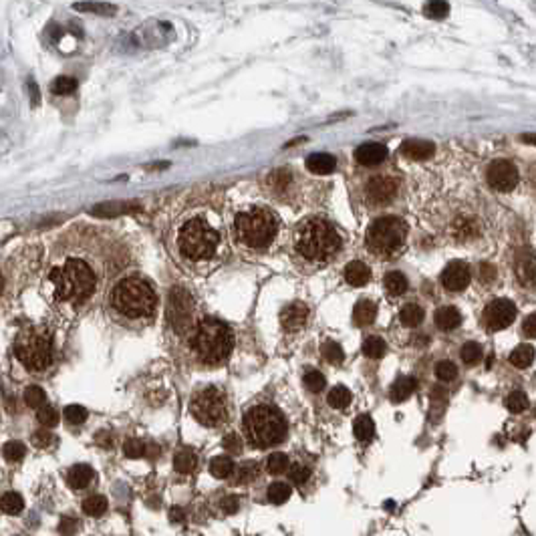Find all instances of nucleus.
Returning <instances> with one entry per match:
<instances>
[{"label": "nucleus", "instance_id": "f257e3e1", "mask_svg": "<svg viewBox=\"0 0 536 536\" xmlns=\"http://www.w3.org/2000/svg\"><path fill=\"white\" fill-rule=\"evenodd\" d=\"M107 276V264L95 251H65L51 264L45 276V295L57 305L81 307L95 297L103 278Z\"/></svg>", "mask_w": 536, "mask_h": 536}, {"label": "nucleus", "instance_id": "f03ea898", "mask_svg": "<svg viewBox=\"0 0 536 536\" xmlns=\"http://www.w3.org/2000/svg\"><path fill=\"white\" fill-rule=\"evenodd\" d=\"M343 238L327 218L313 216L298 222L290 234V254L298 266H327L341 252Z\"/></svg>", "mask_w": 536, "mask_h": 536}, {"label": "nucleus", "instance_id": "7ed1b4c3", "mask_svg": "<svg viewBox=\"0 0 536 536\" xmlns=\"http://www.w3.org/2000/svg\"><path fill=\"white\" fill-rule=\"evenodd\" d=\"M158 295L149 280L141 276L121 278L109 293V313L121 325L141 327L153 319Z\"/></svg>", "mask_w": 536, "mask_h": 536}, {"label": "nucleus", "instance_id": "20e7f679", "mask_svg": "<svg viewBox=\"0 0 536 536\" xmlns=\"http://www.w3.org/2000/svg\"><path fill=\"white\" fill-rule=\"evenodd\" d=\"M222 248L220 230L202 214L183 216L176 226V252L186 264L204 266L218 256Z\"/></svg>", "mask_w": 536, "mask_h": 536}, {"label": "nucleus", "instance_id": "39448f33", "mask_svg": "<svg viewBox=\"0 0 536 536\" xmlns=\"http://www.w3.org/2000/svg\"><path fill=\"white\" fill-rule=\"evenodd\" d=\"M188 335V349L198 363L206 367L222 365L232 353L234 335L220 319H202L194 323Z\"/></svg>", "mask_w": 536, "mask_h": 536}, {"label": "nucleus", "instance_id": "423d86ee", "mask_svg": "<svg viewBox=\"0 0 536 536\" xmlns=\"http://www.w3.org/2000/svg\"><path fill=\"white\" fill-rule=\"evenodd\" d=\"M278 218L270 208L254 206L234 218V234L246 251L264 252L278 234Z\"/></svg>", "mask_w": 536, "mask_h": 536}, {"label": "nucleus", "instance_id": "0eeeda50", "mask_svg": "<svg viewBox=\"0 0 536 536\" xmlns=\"http://www.w3.org/2000/svg\"><path fill=\"white\" fill-rule=\"evenodd\" d=\"M242 428L252 447H258V450H268L273 445H278L280 442H285L288 434L286 418L268 403L254 405L246 411L242 420Z\"/></svg>", "mask_w": 536, "mask_h": 536}, {"label": "nucleus", "instance_id": "6e6552de", "mask_svg": "<svg viewBox=\"0 0 536 536\" xmlns=\"http://www.w3.org/2000/svg\"><path fill=\"white\" fill-rule=\"evenodd\" d=\"M14 355L29 371H45L53 363V337L45 327H26L14 339Z\"/></svg>", "mask_w": 536, "mask_h": 536}, {"label": "nucleus", "instance_id": "1a4fd4ad", "mask_svg": "<svg viewBox=\"0 0 536 536\" xmlns=\"http://www.w3.org/2000/svg\"><path fill=\"white\" fill-rule=\"evenodd\" d=\"M408 238V226L398 216H381L367 228L365 244L375 256L389 258L403 248Z\"/></svg>", "mask_w": 536, "mask_h": 536}, {"label": "nucleus", "instance_id": "9d476101", "mask_svg": "<svg viewBox=\"0 0 536 536\" xmlns=\"http://www.w3.org/2000/svg\"><path fill=\"white\" fill-rule=\"evenodd\" d=\"M190 411L196 422L202 423L204 428H218L228 420L226 393L214 385L200 389L190 401Z\"/></svg>", "mask_w": 536, "mask_h": 536}, {"label": "nucleus", "instance_id": "9b49d317", "mask_svg": "<svg viewBox=\"0 0 536 536\" xmlns=\"http://www.w3.org/2000/svg\"><path fill=\"white\" fill-rule=\"evenodd\" d=\"M168 319L178 333H188L194 327V298L182 286H173L170 290Z\"/></svg>", "mask_w": 536, "mask_h": 536}, {"label": "nucleus", "instance_id": "f8f14e48", "mask_svg": "<svg viewBox=\"0 0 536 536\" xmlns=\"http://www.w3.org/2000/svg\"><path fill=\"white\" fill-rule=\"evenodd\" d=\"M516 319V307L512 300L508 298H496L492 300L488 307L484 308L482 323L486 329L490 331H502L506 327H510Z\"/></svg>", "mask_w": 536, "mask_h": 536}, {"label": "nucleus", "instance_id": "ddd939ff", "mask_svg": "<svg viewBox=\"0 0 536 536\" xmlns=\"http://www.w3.org/2000/svg\"><path fill=\"white\" fill-rule=\"evenodd\" d=\"M486 180L490 183V188L498 192H510L518 183V170L516 166L506 160L492 161L490 168L486 171Z\"/></svg>", "mask_w": 536, "mask_h": 536}, {"label": "nucleus", "instance_id": "4468645a", "mask_svg": "<svg viewBox=\"0 0 536 536\" xmlns=\"http://www.w3.org/2000/svg\"><path fill=\"white\" fill-rule=\"evenodd\" d=\"M395 194H398V180L391 176H375L365 183V200L369 204H389Z\"/></svg>", "mask_w": 536, "mask_h": 536}, {"label": "nucleus", "instance_id": "2eb2a0df", "mask_svg": "<svg viewBox=\"0 0 536 536\" xmlns=\"http://www.w3.org/2000/svg\"><path fill=\"white\" fill-rule=\"evenodd\" d=\"M514 274L522 286L536 285V256L528 246L516 251L514 256Z\"/></svg>", "mask_w": 536, "mask_h": 536}, {"label": "nucleus", "instance_id": "dca6fc26", "mask_svg": "<svg viewBox=\"0 0 536 536\" xmlns=\"http://www.w3.org/2000/svg\"><path fill=\"white\" fill-rule=\"evenodd\" d=\"M442 285L450 293H460L470 285V266L462 261L450 263L442 273Z\"/></svg>", "mask_w": 536, "mask_h": 536}, {"label": "nucleus", "instance_id": "f3484780", "mask_svg": "<svg viewBox=\"0 0 536 536\" xmlns=\"http://www.w3.org/2000/svg\"><path fill=\"white\" fill-rule=\"evenodd\" d=\"M308 319V307L305 303H290L280 313V325L286 331H298L305 327Z\"/></svg>", "mask_w": 536, "mask_h": 536}, {"label": "nucleus", "instance_id": "a211bd4d", "mask_svg": "<svg viewBox=\"0 0 536 536\" xmlns=\"http://www.w3.org/2000/svg\"><path fill=\"white\" fill-rule=\"evenodd\" d=\"M355 160L361 166H379L381 161L388 160V148L381 143H363L355 149Z\"/></svg>", "mask_w": 536, "mask_h": 536}, {"label": "nucleus", "instance_id": "6ab92c4d", "mask_svg": "<svg viewBox=\"0 0 536 536\" xmlns=\"http://www.w3.org/2000/svg\"><path fill=\"white\" fill-rule=\"evenodd\" d=\"M435 151V146L432 141H425V139H408V141H403L401 143V153L405 156V158H410V160L415 161H422L428 160V158H432Z\"/></svg>", "mask_w": 536, "mask_h": 536}, {"label": "nucleus", "instance_id": "aec40b11", "mask_svg": "<svg viewBox=\"0 0 536 536\" xmlns=\"http://www.w3.org/2000/svg\"><path fill=\"white\" fill-rule=\"evenodd\" d=\"M73 11L77 12H87V14H95V16H115L117 14V6L109 4V2H101V0H85V2H77L73 4Z\"/></svg>", "mask_w": 536, "mask_h": 536}, {"label": "nucleus", "instance_id": "412c9836", "mask_svg": "<svg viewBox=\"0 0 536 536\" xmlns=\"http://www.w3.org/2000/svg\"><path fill=\"white\" fill-rule=\"evenodd\" d=\"M434 320L440 331H454L462 323V315L456 307H442L435 313Z\"/></svg>", "mask_w": 536, "mask_h": 536}, {"label": "nucleus", "instance_id": "4be33fe9", "mask_svg": "<svg viewBox=\"0 0 536 536\" xmlns=\"http://www.w3.org/2000/svg\"><path fill=\"white\" fill-rule=\"evenodd\" d=\"M369 278H371V270H369V266H367V264L359 263V261L347 264V268H345V280H347L351 286L367 285V283H369Z\"/></svg>", "mask_w": 536, "mask_h": 536}, {"label": "nucleus", "instance_id": "5701e85b", "mask_svg": "<svg viewBox=\"0 0 536 536\" xmlns=\"http://www.w3.org/2000/svg\"><path fill=\"white\" fill-rule=\"evenodd\" d=\"M415 388H418V381L413 377H400L389 389V398H391L393 403H401V401L410 398L411 393L415 391Z\"/></svg>", "mask_w": 536, "mask_h": 536}, {"label": "nucleus", "instance_id": "b1692460", "mask_svg": "<svg viewBox=\"0 0 536 536\" xmlns=\"http://www.w3.org/2000/svg\"><path fill=\"white\" fill-rule=\"evenodd\" d=\"M337 168V160L333 158L331 153H313L307 158V170L313 173H331Z\"/></svg>", "mask_w": 536, "mask_h": 536}, {"label": "nucleus", "instance_id": "393cba45", "mask_svg": "<svg viewBox=\"0 0 536 536\" xmlns=\"http://www.w3.org/2000/svg\"><path fill=\"white\" fill-rule=\"evenodd\" d=\"M93 478H95V474H93V470L87 464H79V466H73V468L69 470V484L75 490L87 488L93 482Z\"/></svg>", "mask_w": 536, "mask_h": 536}, {"label": "nucleus", "instance_id": "a878e982", "mask_svg": "<svg viewBox=\"0 0 536 536\" xmlns=\"http://www.w3.org/2000/svg\"><path fill=\"white\" fill-rule=\"evenodd\" d=\"M139 206L136 204H126V202H107V204H99L93 208V214L97 216H121V214H129V212H137Z\"/></svg>", "mask_w": 536, "mask_h": 536}, {"label": "nucleus", "instance_id": "bb28decb", "mask_svg": "<svg viewBox=\"0 0 536 536\" xmlns=\"http://www.w3.org/2000/svg\"><path fill=\"white\" fill-rule=\"evenodd\" d=\"M377 317V307L375 303L371 300H359L353 308V320L359 327H367L371 325Z\"/></svg>", "mask_w": 536, "mask_h": 536}, {"label": "nucleus", "instance_id": "cd10ccee", "mask_svg": "<svg viewBox=\"0 0 536 536\" xmlns=\"http://www.w3.org/2000/svg\"><path fill=\"white\" fill-rule=\"evenodd\" d=\"M535 355L532 345H518L510 353V363H512V367H518V369H526L535 361Z\"/></svg>", "mask_w": 536, "mask_h": 536}, {"label": "nucleus", "instance_id": "c85d7f7f", "mask_svg": "<svg viewBox=\"0 0 536 536\" xmlns=\"http://www.w3.org/2000/svg\"><path fill=\"white\" fill-rule=\"evenodd\" d=\"M383 285H385V290H388L391 297H400V295H403L408 290V278L401 273H398V270H393V273L385 274Z\"/></svg>", "mask_w": 536, "mask_h": 536}, {"label": "nucleus", "instance_id": "c756f323", "mask_svg": "<svg viewBox=\"0 0 536 536\" xmlns=\"http://www.w3.org/2000/svg\"><path fill=\"white\" fill-rule=\"evenodd\" d=\"M353 432H355V438L359 440V442H363V444H367L371 438H373V434H375V425H373V420L369 418V415H359L357 420H355L353 423Z\"/></svg>", "mask_w": 536, "mask_h": 536}, {"label": "nucleus", "instance_id": "7c9ffc66", "mask_svg": "<svg viewBox=\"0 0 536 536\" xmlns=\"http://www.w3.org/2000/svg\"><path fill=\"white\" fill-rule=\"evenodd\" d=\"M210 472H212V476L218 480L228 478L230 474L234 472V462L226 456L214 457V460H212V464H210Z\"/></svg>", "mask_w": 536, "mask_h": 536}, {"label": "nucleus", "instance_id": "2f4dec72", "mask_svg": "<svg viewBox=\"0 0 536 536\" xmlns=\"http://www.w3.org/2000/svg\"><path fill=\"white\" fill-rule=\"evenodd\" d=\"M400 319L405 327H418V325H422L423 320V308L413 305V303L405 305V307L401 308Z\"/></svg>", "mask_w": 536, "mask_h": 536}, {"label": "nucleus", "instance_id": "473e14b6", "mask_svg": "<svg viewBox=\"0 0 536 536\" xmlns=\"http://www.w3.org/2000/svg\"><path fill=\"white\" fill-rule=\"evenodd\" d=\"M327 401H329V405L335 408V410H345L351 403V391L347 388H343V385H337V388H333L329 391Z\"/></svg>", "mask_w": 536, "mask_h": 536}, {"label": "nucleus", "instance_id": "72a5a7b5", "mask_svg": "<svg viewBox=\"0 0 536 536\" xmlns=\"http://www.w3.org/2000/svg\"><path fill=\"white\" fill-rule=\"evenodd\" d=\"M196 464H198V460H196L194 452H190V450H183L180 452L176 460H173V468L178 470L180 474H192L196 468Z\"/></svg>", "mask_w": 536, "mask_h": 536}, {"label": "nucleus", "instance_id": "f704fd0d", "mask_svg": "<svg viewBox=\"0 0 536 536\" xmlns=\"http://www.w3.org/2000/svg\"><path fill=\"white\" fill-rule=\"evenodd\" d=\"M423 14L428 19H434V21H442L450 14V4L445 0H430L425 6H423Z\"/></svg>", "mask_w": 536, "mask_h": 536}, {"label": "nucleus", "instance_id": "c9c22d12", "mask_svg": "<svg viewBox=\"0 0 536 536\" xmlns=\"http://www.w3.org/2000/svg\"><path fill=\"white\" fill-rule=\"evenodd\" d=\"M388 351V347H385V341L383 339H379V337H369L363 343V355L369 357V359H381L383 355Z\"/></svg>", "mask_w": 536, "mask_h": 536}, {"label": "nucleus", "instance_id": "e433bc0d", "mask_svg": "<svg viewBox=\"0 0 536 536\" xmlns=\"http://www.w3.org/2000/svg\"><path fill=\"white\" fill-rule=\"evenodd\" d=\"M457 240H470L472 236L478 234V226L468 220V218H460L456 224H454V232H452Z\"/></svg>", "mask_w": 536, "mask_h": 536}, {"label": "nucleus", "instance_id": "4c0bfd02", "mask_svg": "<svg viewBox=\"0 0 536 536\" xmlns=\"http://www.w3.org/2000/svg\"><path fill=\"white\" fill-rule=\"evenodd\" d=\"M320 353L325 357V361H329L331 365H341L343 359H345V353H343L341 345L335 341H327L323 345Z\"/></svg>", "mask_w": 536, "mask_h": 536}, {"label": "nucleus", "instance_id": "58836bf2", "mask_svg": "<svg viewBox=\"0 0 536 536\" xmlns=\"http://www.w3.org/2000/svg\"><path fill=\"white\" fill-rule=\"evenodd\" d=\"M460 355H462L464 363H468V365H476V363H480V361H482V357H484V351H482V347H480L478 343L470 341V343H466L464 347H462Z\"/></svg>", "mask_w": 536, "mask_h": 536}, {"label": "nucleus", "instance_id": "ea45409f", "mask_svg": "<svg viewBox=\"0 0 536 536\" xmlns=\"http://www.w3.org/2000/svg\"><path fill=\"white\" fill-rule=\"evenodd\" d=\"M105 510H107V500L103 496H91L83 502V512L87 516H93V518L105 514Z\"/></svg>", "mask_w": 536, "mask_h": 536}, {"label": "nucleus", "instance_id": "a19ab883", "mask_svg": "<svg viewBox=\"0 0 536 536\" xmlns=\"http://www.w3.org/2000/svg\"><path fill=\"white\" fill-rule=\"evenodd\" d=\"M0 506H2V512L4 514H19L23 510V498H21V494H14V492H9V494H4L2 496V500H0Z\"/></svg>", "mask_w": 536, "mask_h": 536}, {"label": "nucleus", "instance_id": "79ce46f5", "mask_svg": "<svg viewBox=\"0 0 536 536\" xmlns=\"http://www.w3.org/2000/svg\"><path fill=\"white\" fill-rule=\"evenodd\" d=\"M46 401L45 391L41 388H36V385H31V388L24 389V403L29 405V408H33V410H39V408H43Z\"/></svg>", "mask_w": 536, "mask_h": 536}, {"label": "nucleus", "instance_id": "37998d69", "mask_svg": "<svg viewBox=\"0 0 536 536\" xmlns=\"http://www.w3.org/2000/svg\"><path fill=\"white\" fill-rule=\"evenodd\" d=\"M506 408L512 411V413H522V411L528 408V398L522 391H512L508 398H506Z\"/></svg>", "mask_w": 536, "mask_h": 536}, {"label": "nucleus", "instance_id": "c03bdc74", "mask_svg": "<svg viewBox=\"0 0 536 536\" xmlns=\"http://www.w3.org/2000/svg\"><path fill=\"white\" fill-rule=\"evenodd\" d=\"M290 498V488H288V484H273L270 488H268V500L273 504H285L286 500Z\"/></svg>", "mask_w": 536, "mask_h": 536}, {"label": "nucleus", "instance_id": "a18cd8bd", "mask_svg": "<svg viewBox=\"0 0 536 536\" xmlns=\"http://www.w3.org/2000/svg\"><path fill=\"white\" fill-rule=\"evenodd\" d=\"M53 93H57V95H69V93H73L77 89V79H73V77H57V79L53 81Z\"/></svg>", "mask_w": 536, "mask_h": 536}, {"label": "nucleus", "instance_id": "49530a36", "mask_svg": "<svg viewBox=\"0 0 536 536\" xmlns=\"http://www.w3.org/2000/svg\"><path fill=\"white\" fill-rule=\"evenodd\" d=\"M435 375L440 381H454L457 375V367L452 361H440L435 365Z\"/></svg>", "mask_w": 536, "mask_h": 536}, {"label": "nucleus", "instance_id": "de8ad7c7", "mask_svg": "<svg viewBox=\"0 0 536 536\" xmlns=\"http://www.w3.org/2000/svg\"><path fill=\"white\" fill-rule=\"evenodd\" d=\"M286 468H288V457L285 454H273L266 460V470L270 474H283V472H286Z\"/></svg>", "mask_w": 536, "mask_h": 536}, {"label": "nucleus", "instance_id": "09e8293b", "mask_svg": "<svg viewBox=\"0 0 536 536\" xmlns=\"http://www.w3.org/2000/svg\"><path fill=\"white\" fill-rule=\"evenodd\" d=\"M2 454H4V457H6L9 462H21L24 457V454H26V447H24L21 442H9V444L4 445Z\"/></svg>", "mask_w": 536, "mask_h": 536}, {"label": "nucleus", "instance_id": "8fccbe9b", "mask_svg": "<svg viewBox=\"0 0 536 536\" xmlns=\"http://www.w3.org/2000/svg\"><path fill=\"white\" fill-rule=\"evenodd\" d=\"M325 375L320 373V371H308L307 375H305V388L308 391H313V393H319L320 389L325 388Z\"/></svg>", "mask_w": 536, "mask_h": 536}, {"label": "nucleus", "instance_id": "3c124183", "mask_svg": "<svg viewBox=\"0 0 536 536\" xmlns=\"http://www.w3.org/2000/svg\"><path fill=\"white\" fill-rule=\"evenodd\" d=\"M36 418H39V422L43 423V425H46V428L57 425V422H59L57 410H55V408H51V405H43V408H39Z\"/></svg>", "mask_w": 536, "mask_h": 536}, {"label": "nucleus", "instance_id": "603ef678", "mask_svg": "<svg viewBox=\"0 0 536 536\" xmlns=\"http://www.w3.org/2000/svg\"><path fill=\"white\" fill-rule=\"evenodd\" d=\"M288 182H290V171L288 170H276L268 178V183L273 186L274 190H286Z\"/></svg>", "mask_w": 536, "mask_h": 536}, {"label": "nucleus", "instance_id": "864d4df0", "mask_svg": "<svg viewBox=\"0 0 536 536\" xmlns=\"http://www.w3.org/2000/svg\"><path fill=\"white\" fill-rule=\"evenodd\" d=\"M308 478H310V472L305 466H300V464H295L293 468L288 470V480L293 482V484H297V486H303V484H307Z\"/></svg>", "mask_w": 536, "mask_h": 536}, {"label": "nucleus", "instance_id": "5fc2aeb1", "mask_svg": "<svg viewBox=\"0 0 536 536\" xmlns=\"http://www.w3.org/2000/svg\"><path fill=\"white\" fill-rule=\"evenodd\" d=\"M256 474H258V466L256 464H242L238 468V478H236V484H248L252 480L256 478Z\"/></svg>", "mask_w": 536, "mask_h": 536}, {"label": "nucleus", "instance_id": "6e6d98bb", "mask_svg": "<svg viewBox=\"0 0 536 536\" xmlns=\"http://www.w3.org/2000/svg\"><path fill=\"white\" fill-rule=\"evenodd\" d=\"M65 420L69 423H83L87 420V410L81 405H69L65 408Z\"/></svg>", "mask_w": 536, "mask_h": 536}, {"label": "nucleus", "instance_id": "4d7b16f0", "mask_svg": "<svg viewBox=\"0 0 536 536\" xmlns=\"http://www.w3.org/2000/svg\"><path fill=\"white\" fill-rule=\"evenodd\" d=\"M123 452H126L127 457L137 460V457H141L143 454H146V444H143V442H139V440H129V442H126Z\"/></svg>", "mask_w": 536, "mask_h": 536}, {"label": "nucleus", "instance_id": "13d9d810", "mask_svg": "<svg viewBox=\"0 0 536 536\" xmlns=\"http://www.w3.org/2000/svg\"><path fill=\"white\" fill-rule=\"evenodd\" d=\"M480 280H482V283H488V285H492V283L496 280V268H494V266H492V264H488V263L480 264Z\"/></svg>", "mask_w": 536, "mask_h": 536}, {"label": "nucleus", "instance_id": "bf43d9fd", "mask_svg": "<svg viewBox=\"0 0 536 536\" xmlns=\"http://www.w3.org/2000/svg\"><path fill=\"white\" fill-rule=\"evenodd\" d=\"M522 333L528 339H536V313L526 317L525 323H522Z\"/></svg>", "mask_w": 536, "mask_h": 536}, {"label": "nucleus", "instance_id": "052dcab7", "mask_svg": "<svg viewBox=\"0 0 536 536\" xmlns=\"http://www.w3.org/2000/svg\"><path fill=\"white\" fill-rule=\"evenodd\" d=\"M55 438L53 434H49L46 430H41V432H34L33 434V444L39 445V447H46V445H51Z\"/></svg>", "mask_w": 536, "mask_h": 536}, {"label": "nucleus", "instance_id": "680f3d73", "mask_svg": "<svg viewBox=\"0 0 536 536\" xmlns=\"http://www.w3.org/2000/svg\"><path fill=\"white\" fill-rule=\"evenodd\" d=\"M220 506H222L224 514H234V512H238L240 500L236 498V496H226V498H224V500L220 502Z\"/></svg>", "mask_w": 536, "mask_h": 536}, {"label": "nucleus", "instance_id": "e2e57ef3", "mask_svg": "<svg viewBox=\"0 0 536 536\" xmlns=\"http://www.w3.org/2000/svg\"><path fill=\"white\" fill-rule=\"evenodd\" d=\"M224 447L232 452V454H240L242 452V444H240V438L236 434H230L224 438Z\"/></svg>", "mask_w": 536, "mask_h": 536}, {"label": "nucleus", "instance_id": "0e129e2a", "mask_svg": "<svg viewBox=\"0 0 536 536\" xmlns=\"http://www.w3.org/2000/svg\"><path fill=\"white\" fill-rule=\"evenodd\" d=\"M29 89L33 91V103L36 105V103H39V89H36V83H34L33 79H31V83H29Z\"/></svg>", "mask_w": 536, "mask_h": 536}, {"label": "nucleus", "instance_id": "69168bd1", "mask_svg": "<svg viewBox=\"0 0 536 536\" xmlns=\"http://www.w3.org/2000/svg\"><path fill=\"white\" fill-rule=\"evenodd\" d=\"M170 518H171V520H178V522H182V520H183L182 510H178V508H176V510H171Z\"/></svg>", "mask_w": 536, "mask_h": 536}, {"label": "nucleus", "instance_id": "338daca9", "mask_svg": "<svg viewBox=\"0 0 536 536\" xmlns=\"http://www.w3.org/2000/svg\"><path fill=\"white\" fill-rule=\"evenodd\" d=\"M522 141H526V143H535L536 146V136H522Z\"/></svg>", "mask_w": 536, "mask_h": 536}]
</instances>
